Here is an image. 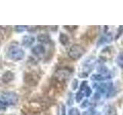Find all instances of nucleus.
I'll return each instance as SVG.
<instances>
[{
    "mask_svg": "<svg viewBox=\"0 0 123 115\" xmlns=\"http://www.w3.org/2000/svg\"><path fill=\"white\" fill-rule=\"evenodd\" d=\"M18 96L14 91H4L0 94V102L4 106H12L16 104Z\"/></svg>",
    "mask_w": 123,
    "mask_h": 115,
    "instance_id": "nucleus-1",
    "label": "nucleus"
},
{
    "mask_svg": "<svg viewBox=\"0 0 123 115\" xmlns=\"http://www.w3.org/2000/svg\"><path fill=\"white\" fill-rule=\"evenodd\" d=\"M25 51L18 46H12L9 48L7 52V55L9 58L14 61H18L24 58Z\"/></svg>",
    "mask_w": 123,
    "mask_h": 115,
    "instance_id": "nucleus-2",
    "label": "nucleus"
},
{
    "mask_svg": "<svg viewBox=\"0 0 123 115\" xmlns=\"http://www.w3.org/2000/svg\"><path fill=\"white\" fill-rule=\"evenodd\" d=\"M85 52H86V49L82 45L75 44L72 45L70 48H69L68 52V55L70 58L73 60H77L79 59L80 58H82Z\"/></svg>",
    "mask_w": 123,
    "mask_h": 115,
    "instance_id": "nucleus-3",
    "label": "nucleus"
},
{
    "mask_svg": "<svg viewBox=\"0 0 123 115\" xmlns=\"http://www.w3.org/2000/svg\"><path fill=\"white\" fill-rule=\"evenodd\" d=\"M95 87L97 93L99 94H109L113 89V85L111 82L107 83H97L95 84Z\"/></svg>",
    "mask_w": 123,
    "mask_h": 115,
    "instance_id": "nucleus-4",
    "label": "nucleus"
},
{
    "mask_svg": "<svg viewBox=\"0 0 123 115\" xmlns=\"http://www.w3.org/2000/svg\"><path fill=\"white\" fill-rule=\"evenodd\" d=\"M72 72L68 70V69L62 68V69H59L55 73V78L58 80H65L70 78Z\"/></svg>",
    "mask_w": 123,
    "mask_h": 115,
    "instance_id": "nucleus-5",
    "label": "nucleus"
},
{
    "mask_svg": "<svg viewBox=\"0 0 123 115\" xmlns=\"http://www.w3.org/2000/svg\"><path fill=\"white\" fill-rule=\"evenodd\" d=\"M35 41H36V38L34 36L31 35V34H26L22 38V45L25 48H29L35 43Z\"/></svg>",
    "mask_w": 123,
    "mask_h": 115,
    "instance_id": "nucleus-6",
    "label": "nucleus"
},
{
    "mask_svg": "<svg viewBox=\"0 0 123 115\" xmlns=\"http://www.w3.org/2000/svg\"><path fill=\"white\" fill-rule=\"evenodd\" d=\"M32 52L34 55L40 57L45 53V48L43 45H37L32 48Z\"/></svg>",
    "mask_w": 123,
    "mask_h": 115,
    "instance_id": "nucleus-7",
    "label": "nucleus"
},
{
    "mask_svg": "<svg viewBox=\"0 0 123 115\" xmlns=\"http://www.w3.org/2000/svg\"><path fill=\"white\" fill-rule=\"evenodd\" d=\"M111 78L110 74H94L91 77V79L95 81H102L110 79Z\"/></svg>",
    "mask_w": 123,
    "mask_h": 115,
    "instance_id": "nucleus-8",
    "label": "nucleus"
},
{
    "mask_svg": "<svg viewBox=\"0 0 123 115\" xmlns=\"http://www.w3.org/2000/svg\"><path fill=\"white\" fill-rule=\"evenodd\" d=\"M80 91H82L84 96H86V97H90V95L92 94V89L91 87L88 85V82L87 81H83L82 83L80 86Z\"/></svg>",
    "mask_w": 123,
    "mask_h": 115,
    "instance_id": "nucleus-9",
    "label": "nucleus"
},
{
    "mask_svg": "<svg viewBox=\"0 0 123 115\" xmlns=\"http://www.w3.org/2000/svg\"><path fill=\"white\" fill-rule=\"evenodd\" d=\"M15 78V75L14 74L12 71H6L4 74L2 75V80L6 84H8L11 82L12 80Z\"/></svg>",
    "mask_w": 123,
    "mask_h": 115,
    "instance_id": "nucleus-10",
    "label": "nucleus"
},
{
    "mask_svg": "<svg viewBox=\"0 0 123 115\" xmlns=\"http://www.w3.org/2000/svg\"><path fill=\"white\" fill-rule=\"evenodd\" d=\"M59 42L60 43L65 46V45H67L68 43V41H69V38L68 36L66 34H64V33H61L59 34Z\"/></svg>",
    "mask_w": 123,
    "mask_h": 115,
    "instance_id": "nucleus-11",
    "label": "nucleus"
},
{
    "mask_svg": "<svg viewBox=\"0 0 123 115\" xmlns=\"http://www.w3.org/2000/svg\"><path fill=\"white\" fill-rule=\"evenodd\" d=\"M38 41L42 42V43L47 44L50 41H51V38H50V37L48 35V34H39V35L38 36Z\"/></svg>",
    "mask_w": 123,
    "mask_h": 115,
    "instance_id": "nucleus-12",
    "label": "nucleus"
},
{
    "mask_svg": "<svg viewBox=\"0 0 123 115\" xmlns=\"http://www.w3.org/2000/svg\"><path fill=\"white\" fill-rule=\"evenodd\" d=\"M116 63L119 67L123 68V52H120L116 58Z\"/></svg>",
    "mask_w": 123,
    "mask_h": 115,
    "instance_id": "nucleus-13",
    "label": "nucleus"
},
{
    "mask_svg": "<svg viewBox=\"0 0 123 115\" xmlns=\"http://www.w3.org/2000/svg\"><path fill=\"white\" fill-rule=\"evenodd\" d=\"M84 97H85V96H84V94H83L82 92V91H79L78 92H77L76 95H75V101H76V102L79 103V102L83 99Z\"/></svg>",
    "mask_w": 123,
    "mask_h": 115,
    "instance_id": "nucleus-14",
    "label": "nucleus"
},
{
    "mask_svg": "<svg viewBox=\"0 0 123 115\" xmlns=\"http://www.w3.org/2000/svg\"><path fill=\"white\" fill-rule=\"evenodd\" d=\"M68 115H81L80 111L76 107H72L68 111Z\"/></svg>",
    "mask_w": 123,
    "mask_h": 115,
    "instance_id": "nucleus-15",
    "label": "nucleus"
},
{
    "mask_svg": "<svg viewBox=\"0 0 123 115\" xmlns=\"http://www.w3.org/2000/svg\"><path fill=\"white\" fill-rule=\"evenodd\" d=\"M82 115H98L97 111H96L95 109H88L86 111H84Z\"/></svg>",
    "mask_w": 123,
    "mask_h": 115,
    "instance_id": "nucleus-16",
    "label": "nucleus"
},
{
    "mask_svg": "<svg viewBox=\"0 0 123 115\" xmlns=\"http://www.w3.org/2000/svg\"><path fill=\"white\" fill-rule=\"evenodd\" d=\"M106 115H117V111L115 107H109L106 111Z\"/></svg>",
    "mask_w": 123,
    "mask_h": 115,
    "instance_id": "nucleus-17",
    "label": "nucleus"
},
{
    "mask_svg": "<svg viewBox=\"0 0 123 115\" xmlns=\"http://www.w3.org/2000/svg\"><path fill=\"white\" fill-rule=\"evenodd\" d=\"M26 29V26H22V25H18V26H15V32H17L18 33H21L25 32Z\"/></svg>",
    "mask_w": 123,
    "mask_h": 115,
    "instance_id": "nucleus-18",
    "label": "nucleus"
},
{
    "mask_svg": "<svg viewBox=\"0 0 123 115\" xmlns=\"http://www.w3.org/2000/svg\"><path fill=\"white\" fill-rule=\"evenodd\" d=\"M79 85V81L77 79H74L72 80V90H76L77 87H78Z\"/></svg>",
    "mask_w": 123,
    "mask_h": 115,
    "instance_id": "nucleus-19",
    "label": "nucleus"
},
{
    "mask_svg": "<svg viewBox=\"0 0 123 115\" xmlns=\"http://www.w3.org/2000/svg\"><path fill=\"white\" fill-rule=\"evenodd\" d=\"M122 33H123V26H120L118 28V33H117L118 34L116 35V37H115V38H116V39H117V38H118L119 36H120Z\"/></svg>",
    "mask_w": 123,
    "mask_h": 115,
    "instance_id": "nucleus-20",
    "label": "nucleus"
},
{
    "mask_svg": "<svg viewBox=\"0 0 123 115\" xmlns=\"http://www.w3.org/2000/svg\"><path fill=\"white\" fill-rule=\"evenodd\" d=\"M61 112H62L61 115H66L65 114V107L63 104L62 105V107H61Z\"/></svg>",
    "mask_w": 123,
    "mask_h": 115,
    "instance_id": "nucleus-21",
    "label": "nucleus"
},
{
    "mask_svg": "<svg viewBox=\"0 0 123 115\" xmlns=\"http://www.w3.org/2000/svg\"><path fill=\"white\" fill-rule=\"evenodd\" d=\"M87 104H88V101H85V102L83 103V104L82 105V107H84L87 106Z\"/></svg>",
    "mask_w": 123,
    "mask_h": 115,
    "instance_id": "nucleus-22",
    "label": "nucleus"
},
{
    "mask_svg": "<svg viewBox=\"0 0 123 115\" xmlns=\"http://www.w3.org/2000/svg\"><path fill=\"white\" fill-rule=\"evenodd\" d=\"M4 107H5V106H4V105L2 104L1 102H0V110H2V109L4 108Z\"/></svg>",
    "mask_w": 123,
    "mask_h": 115,
    "instance_id": "nucleus-23",
    "label": "nucleus"
}]
</instances>
